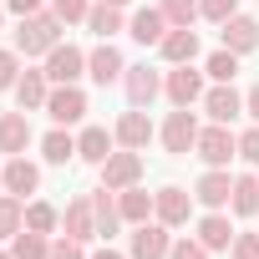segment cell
Wrapping results in <instances>:
<instances>
[{
	"label": "cell",
	"mask_w": 259,
	"mask_h": 259,
	"mask_svg": "<svg viewBox=\"0 0 259 259\" xmlns=\"http://www.w3.org/2000/svg\"><path fill=\"white\" fill-rule=\"evenodd\" d=\"M61 31H66V21H61L56 11H36V16L21 21V31H16V51H21V56H46L51 46H61Z\"/></svg>",
	"instance_id": "cell-1"
},
{
	"label": "cell",
	"mask_w": 259,
	"mask_h": 259,
	"mask_svg": "<svg viewBox=\"0 0 259 259\" xmlns=\"http://www.w3.org/2000/svg\"><path fill=\"white\" fill-rule=\"evenodd\" d=\"M208 71H198L193 61H183V66H168V76H163V97L173 102V107H198L203 102V92H208V81H203Z\"/></svg>",
	"instance_id": "cell-2"
},
{
	"label": "cell",
	"mask_w": 259,
	"mask_h": 259,
	"mask_svg": "<svg viewBox=\"0 0 259 259\" xmlns=\"http://www.w3.org/2000/svg\"><path fill=\"white\" fill-rule=\"evenodd\" d=\"M193 153L203 158V168H229V163L239 158V138L229 133L224 122H208V127H198V143H193Z\"/></svg>",
	"instance_id": "cell-3"
},
{
	"label": "cell",
	"mask_w": 259,
	"mask_h": 259,
	"mask_svg": "<svg viewBox=\"0 0 259 259\" xmlns=\"http://www.w3.org/2000/svg\"><path fill=\"white\" fill-rule=\"evenodd\" d=\"M41 71L51 76V87H76V81L87 76V51L71 46V41H61V46L46 51V66H41Z\"/></svg>",
	"instance_id": "cell-4"
},
{
	"label": "cell",
	"mask_w": 259,
	"mask_h": 259,
	"mask_svg": "<svg viewBox=\"0 0 259 259\" xmlns=\"http://www.w3.org/2000/svg\"><path fill=\"white\" fill-rule=\"evenodd\" d=\"M158 138H163V148H168L173 158H188V153H193V143H198V112L173 107V112H168V122L158 127Z\"/></svg>",
	"instance_id": "cell-5"
},
{
	"label": "cell",
	"mask_w": 259,
	"mask_h": 259,
	"mask_svg": "<svg viewBox=\"0 0 259 259\" xmlns=\"http://www.w3.org/2000/svg\"><path fill=\"white\" fill-rule=\"evenodd\" d=\"M112 138H117V148H133V153H143V148L158 138V127H153L148 107H127V112L117 117V127H112Z\"/></svg>",
	"instance_id": "cell-6"
},
{
	"label": "cell",
	"mask_w": 259,
	"mask_h": 259,
	"mask_svg": "<svg viewBox=\"0 0 259 259\" xmlns=\"http://www.w3.org/2000/svg\"><path fill=\"white\" fill-rule=\"evenodd\" d=\"M168 249H173V234H168V224L148 219V224H138V229H133L127 259H168Z\"/></svg>",
	"instance_id": "cell-7"
},
{
	"label": "cell",
	"mask_w": 259,
	"mask_h": 259,
	"mask_svg": "<svg viewBox=\"0 0 259 259\" xmlns=\"http://www.w3.org/2000/svg\"><path fill=\"white\" fill-rule=\"evenodd\" d=\"M188 213H193V193H188V188L168 183V188H158V193H153V219H158V224L183 229V224H188Z\"/></svg>",
	"instance_id": "cell-8"
},
{
	"label": "cell",
	"mask_w": 259,
	"mask_h": 259,
	"mask_svg": "<svg viewBox=\"0 0 259 259\" xmlns=\"http://www.w3.org/2000/svg\"><path fill=\"white\" fill-rule=\"evenodd\" d=\"M97 173H102V183H107V188H117V193H122V188L143 183V153H133V148H117V153H112V158H107Z\"/></svg>",
	"instance_id": "cell-9"
},
{
	"label": "cell",
	"mask_w": 259,
	"mask_h": 259,
	"mask_svg": "<svg viewBox=\"0 0 259 259\" xmlns=\"http://www.w3.org/2000/svg\"><path fill=\"white\" fill-rule=\"evenodd\" d=\"M122 92H127V107H153L163 97V76L153 66H127L122 71Z\"/></svg>",
	"instance_id": "cell-10"
},
{
	"label": "cell",
	"mask_w": 259,
	"mask_h": 259,
	"mask_svg": "<svg viewBox=\"0 0 259 259\" xmlns=\"http://www.w3.org/2000/svg\"><path fill=\"white\" fill-rule=\"evenodd\" d=\"M122 71H127V61H122V51H117L112 41H97V46L87 51V76H92L97 87H112V81H122Z\"/></svg>",
	"instance_id": "cell-11"
},
{
	"label": "cell",
	"mask_w": 259,
	"mask_h": 259,
	"mask_svg": "<svg viewBox=\"0 0 259 259\" xmlns=\"http://www.w3.org/2000/svg\"><path fill=\"white\" fill-rule=\"evenodd\" d=\"M46 112H51L56 127H76V122L87 117V92H81V87H51Z\"/></svg>",
	"instance_id": "cell-12"
},
{
	"label": "cell",
	"mask_w": 259,
	"mask_h": 259,
	"mask_svg": "<svg viewBox=\"0 0 259 259\" xmlns=\"http://www.w3.org/2000/svg\"><path fill=\"white\" fill-rule=\"evenodd\" d=\"M0 188H6V193H16V198H31V193L41 188V168H36V163H31L26 153H16V158H6Z\"/></svg>",
	"instance_id": "cell-13"
},
{
	"label": "cell",
	"mask_w": 259,
	"mask_h": 259,
	"mask_svg": "<svg viewBox=\"0 0 259 259\" xmlns=\"http://www.w3.org/2000/svg\"><path fill=\"white\" fill-rule=\"evenodd\" d=\"M11 92H16V107H21V112H46V97H51V76H46L41 66H26V71H21V81H16Z\"/></svg>",
	"instance_id": "cell-14"
},
{
	"label": "cell",
	"mask_w": 259,
	"mask_h": 259,
	"mask_svg": "<svg viewBox=\"0 0 259 259\" xmlns=\"http://www.w3.org/2000/svg\"><path fill=\"white\" fill-rule=\"evenodd\" d=\"M198 107L208 112V122H224V127H229V122L244 112V97L234 92V81H213V87L203 92V102H198Z\"/></svg>",
	"instance_id": "cell-15"
},
{
	"label": "cell",
	"mask_w": 259,
	"mask_h": 259,
	"mask_svg": "<svg viewBox=\"0 0 259 259\" xmlns=\"http://www.w3.org/2000/svg\"><path fill=\"white\" fill-rule=\"evenodd\" d=\"M193 198H198L203 208H229V198H234V178H229V168H203L198 183H193Z\"/></svg>",
	"instance_id": "cell-16"
},
{
	"label": "cell",
	"mask_w": 259,
	"mask_h": 259,
	"mask_svg": "<svg viewBox=\"0 0 259 259\" xmlns=\"http://www.w3.org/2000/svg\"><path fill=\"white\" fill-rule=\"evenodd\" d=\"M219 41H224V51L249 56V51H259V21H254V16H229V21L219 26Z\"/></svg>",
	"instance_id": "cell-17"
},
{
	"label": "cell",
	"mask_w": 259,
	"mask_h": 259,
	"mask_svg": "<svg viewBox=\"0 0 259 259\" xmlns=\"http://www.w3.org/2000/svg\"><path fill=\"white\" fill-rule=\"evenodd\" d=\"M61 229H66V239H76V244H92V239H97L92 193H81V198H71V203H66V213H61Z\"/></svg>",
	"instance_id": "cell-18"
},
{
	"label": "cell",
	"mask_w": 259,
	"mask_h": 259,
	"mask_svg": "<svg viewBox=\"0 0 259 259\" xmlns=\"http://www.w3.org/2000/svg\"><path fill=\"white\" fill-rule=\"evenodd\" d=\"M31 143H36L31 117H26V112H0V153L16 158V153H26Z\"/></svg>",
	"instance_id": "cell-19"
},
{
	"label": "cell",
	"mask_w": 259,
	"mask_h": 259,
	"mask_svg": "<svg viewBox=\"0 0 259 259\" xmlns=\"http://www.w3.org/2000/svg\"><path fill=\"white\" fill-rule=\"evenodd\" d=\"M168 31H173V26H168V16H163L158 6H143V11H133V21H127V36H133L138 46H158Z\"/></svg>",
	"instance_id": "cell-20"
},
{
	"label": "cell",
	"mask_w": 259,
	"mask_h": 259,
	"mask_svg": "<svg viewBox=\"0 0 259 259\" xmlns=\"http://www.w3.org/2000/svg\"><path fill=\"white\" fill-rule=\"evenodd\" d=\"M112 153H117V138L107 133V127H81V133H76V158H81V163L102 168Z\"/></svg>",
	"instance_id": "cell-21"
},
{
	"label": "cell",
	"mask_w": 259,
	"mask_h": 259,
	"mask_svg": "<svg viewBox=\"0 0 259 259\" xmlns=\"http://www.w3.org/2000/svg\"><path fill=\"white\" fill-rule=\"evenodd\" d=\"M158 56H163L168 66H183V61H193V56H198V31H193V26H173V31L158 41Z\"/></svg>",
	"instance_id": "cell-22"
},
{
	"label": "cell",
	"mask_w": 259,
	"mask_h": 259,
	"mask_svg": "<svg viewBox=\"0 0 259 259\" xmlns=\"http://www.w3.org/2000/svg\"><path fill=\"white\" fill-rule=\"evenodd\" d=\"M92 213H97V239H112L122 229V203H117V188H97L92 193Z\"/></svg>",
	"instance_id": "cell-23"
},
{
	"label": "cell",
	"mask_w": 259,
	"mask_h": 259,
	"mask_svg": "<svg viewBox=\"0 0 259 259\" xmlns=\"http://www.w3.org/2000/svg\"><path fill=\"white\" fill-rule=\"evenodd\" d=\"M234 224H229V213L224 208H208L203 219H198V239H203V249H229L234 244Z\"/></svg>",
	"instance_id": "cell-24"
},
{
	"label": "cell",
	"mask_w": 259,
	"mask_h": 259,
	"mask_svg": "<svg viewBox=\"0 0 259 259\" xmlns=\"http://www.w3.org/2000/svg\"><path fill=\"white\" fill-rule=\"evenodd\" d=\"M229 208H234L239 219H254V213H259V173H234V198H229Z\"/></svg>",
	"instance_id": "cell-25"
},
{
	"label": "cell",
	"mask_w": 259,
	"mask_h": 259,
	"mask_svg": "<svg viewBox=\"0 0 259 259\" xmlns=\"http://www.w3.org/2000/svg\"><path fill=\"white\" fill-rule=\"evenodd\" d=\"M117 203H122V224H133V229L153 219V193H143L138 183H133V188H122V193H117Z\"/></svg>",
	"instance_id": "cell-26"
},
{
	"label": "cell",
	"mask_w": 259,
	"mask_h": 259,
	"mask_svg": "<svg viewBox=\"0 0 259 259\" xmlns=\"http://www.w3.org/2000/svg\"><path fill=\"white\" fill-rule=\"evenodd\" d=\"M41 158H46V163H56V168H66V163L76 158V138L66 133V127H51V133L41 138Z\"/></svg>",
	"instance_id": "cell-27"
},
{
	"label": "cell",
	"mask_w": 259,
	"mask_h": 259,
	"mask_svg": "<svg viewBox=\"0 0 259 259\" xmlns=\"http://www.w3.org/2000/svg\"><path fill=\"white\" fill-rule=\"evenodd\" d=\"M87 26H92V36H97V41H112V36L122 31V11H117V6H107V0H97V6L87 11Z\"/></svg>",
	"instance_id": "cell-28"
},
{
	"label": "cell",
	"mask_w": 259,
	"mask_h": 259,
	"mask_svg": "<svg viewBox=\"0 0 259 259\" xmlns=\"http://www.w3.org/2000/svg\"><path fill=\"white\" fill-rule=\"evenodd\" d=\"M11 254H16V259H51V234L21 229V234L11 239Z\"/></svg>",
	"instance_id": "cell-29"
},
{
	"label": "cell",
	"mask_w": 259,
	"mask_h": 259,
	"mask_svg": "<svg viewBox=\"0 0 259 259\" xmlns=\"http://www.w3.org/2000/svg\"><path fill=\"white\" fill-rule=\"evenodd\" d=\"M21 229H26V198L0 193V239H16Z\"/></svg>",
	"instance_id": "cell-30"
},
{
	"label": "cell",
	"mask_w": 259,
	"mask_h": 259,
	"mask_svg": "<svg viewBox=\"0 0 259 259\" xmlns=\"http://www.w3.org/2000/svg\"><path fill=\"white\" fill-rule=\"evenodd\" d=\"M26 229H36V234H56V229H61V213H56L51 203L31 198V203H26Z\"/></svg>",
	"instance_id": "cell-31"
},
{
	"label": "cell",
	"mask_w": 259,
	"mask_h": 259,
	"mask_svg": "<svg viewBox=\"0 0 259 259\" xmlns=\"http://www.w3.org/2000/svg\"><path fill=\"white\" fill-rule=\"evenodd\" d=\"M203 71H208V81H234V71H239V56L219 46V51H213V56L203 61Z\"/></svg>",
	"instance_id": "cell-32"
},
{
	"label": "cell",
	"mask_w": 259,
	"mask_h": 259,
	"mask_svg": "<svg viewBox=\"0 0 259 259\" xmlns=\"http://www.w3.org/2000/svg\"><path fill=\"white\" fill-rule=\"evenodd\" d=\"M158 11L168 16V26H193L198 21V0H158Z\"/></svg>",
	"instance_id": "cell-33"
},
{
	"label": "cell",
	"mask_w": 259,
	"mask_h": 259,
	"mask_svg": "<svg viewBox=\"0 0 259 259\" xmlns=\"http://www.w3.org/2000/svg\"><path fill=\"white\" fill-rule=\"evenodd\" d=\"M21 71H26V66H21V51H16V46H0V92H11V87L21 81Z\"/></svg>",
	"instance_id": "cell-34"
},
{
	"label": "cell",
	"mask_w": 259,
	"mask_h": 259,
	"mask_svg": "<svg viewBox=\"0 0 259 259\" xmlns=\"http://www.w3.org/2000/svg\"><path fill=\"white\" fill-rule=\"evenodd\" d=\"M213 249H203V239L198 234H183V239H173V249H168V259H208Z\"/></svg>",
	"instance_id": "cell-35"
},
{
	"label": "cell",
	"mask_w": 259,
	"mask_h": 259,
	"mask_svg": "<svg viewBox=\"0 0 259 259\" xmlns=\"http://www.w3.org/2000/svg\"><path fill=\"white\" fill-rule=\"evenodd\" d=\"M198 16L213 21V26H224L229 16H239V0H198Z\"/></svg>",
	"instance_id": "cell-36"
},
{
	"label": "cell",
	"mask_w": 259,
	"mask_h": 259,
	"mask_svg": "<svg viewBox=\"0 0 259 259\" xmlns=\"http://www.w3.org/2000/svg\"><path fill=\"white\" fill-rule=\"evenodd\" d=\"M51 11L66 21V26H76V21H87V11H92V0H51Z\"/></svg>",
	"instance_id": "cell-37"
},
{
	"label": "cell",
	"mask_w": 259,
	"mask_h": 259,
	"mask_svg": "<svg viewBox=\"0 0 259 259\" xmlns=\"http://www.w3.org/2000/svg\"><path fill=\"white\" fill-rule=\"evenodd\" d=\"M229 254H234V259H259V234H234Z\"/></svg>",
	"instance_id": "cell-38"
},
{
	"label": "cell",
	"mask_w": 259,
	"mask_h": 259,
	"mask_svg": "<svg viewBox=\"0 0 259 259\" xmlns=\"http://www.w3.org/2000/svg\"><path fill=\"white\" fill-rule=\"evenodd\" d=\"M239 158L259 168V127H249V133H239Z\"/></svg>",
	"instance_id": "cell-39"
},
{
	"label": "cell",
	"mask_w": 259,
	"mask_h": 259,
	"mask_svg": "<svg viewBox=\"0 0 259 259\" xmlns=\"http://www.w3.org/2000/svg\"><path fill=\"white\" fill-rule=\"evenodd\" d=\"M51 259H87V244H76V239H56V244H51Z\"/></svg>",
	"instance_id": "cell-40"
},
{
	"label": "cell",
	"mask_w": 259,
	"mask_h": 259,
	"mask_svg": "<svg viewBox=\"0 0 259 259\" xmlns=\"http://www.w3.org/2000/svg\"><path fill=\"white\" fill-rule=\"evenodd\" d=\"M6 11H11L16 21H26V16H36V11H46V0H6Z\"/></svg>",
	"instance_id": "cell-41"
},
{
	"label": "cell",
	"mask_w": 259,
	"mask_h": 259,
	"mask_svg": "<svg viewBox=\"0 0 259 259\" xmlns=\"http://www.w3.org/2000/svg\"><path fill=\"white\" fill-rule=\"evenodd\" d=\"M244 112H249V117H254V127H259V81L244 92Z\"/></svg>",
	"instance_id": "cell-42"
},
{
	"label": "cell",
	"mask_w": 259,
	"mask_h": 259,
	"mask_svg": "<svg viewBox=\"0 0 259 259\" xmlns=\"http://www.w3.org/2000/svg\"><path fill=\"white\" fill-rule=\"evenodd\" d=\"M87 259H127V254H117V249H92Z\"/></svg>",
	"instance_id": "cell-43"
},
{
	"label": "cell",
	"mask_w": 259,
	"mask_h": 259,
	"mask_svg": "<svg viewBox=\"0 0 259 259\" xmlns=\"http://www.w3.org/2000/svg\"><path fill=\"white\" fill-rule=\"evenodd\" d=\"M107 6H117V11H122V6H133V0H107Z\"/></svg>",
	"instance_id": "cell-44"
},
{
	"label": "cell",
	"mask_w": 259,
	"mask_h": 259,
	"mask_svg": "<svg viewBox=\"0 0 259 259\" xmlns=\"http://www.w3.org/2000/svg\"><path fill=\"white\" fill-rule=\"evenodd\" d=\"M0 26H6V0H0Z\"/></svg>",
	"instance_id": "cell-45"
},
{
	"label": "cell",
	"mask_w": 259,
	"mask_h": 259,
	"mask_svg": "<svg viewBox=\"0 0 259 259\" xmlns=\"http://www.w3.org/2000/svg\"><path fill=\"white\" fill-rule=\"evenodd\" d=\"M0 259H16V254H11V249H6V254H0Z\"/></svg>",
	"instance_id": "cell-46"
},
{
	"label": "cell",
	"mask_w": 259,
	"mask_h": 259,
	"mask_svg": "<svg viewBox=\"0 0 259 259\" xmlns=\"http://www.w3.org/2000/svg\"><path fill=\"white\" fill-rule=\"evenodd\" d=\"M0 173H6V163H0Z\"/></svg>",
	"instance_id": "cell-47"
}]
</instances>
